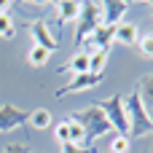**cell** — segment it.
I'll list each match as a JSON object with an SVG mask.
<instances>
[{
  "instance_id": "obj_19",
  "label": "cell",
  "mask_w": 153,
  "mask_h": 153,
  "mask_svg": "<svg viewBox=\"0 0 153 153\" xmlns=\"http://www.w3.org/2000/svg\"><path fill=\"white\" fill-rule=\"evenodd\" d=\"M54 137L59 140V145H67L70 143V126H67V121H59L54 126Z\"/></svg>"
},
{
  "instance_id": "obj_17",
  "label": "cell",
  "mask_w": 153,
  "mask_h": 153,
  "mask_svg": "<svg viewBox=\"0 0 153 153\" xmlns=\"http://www.w3.org/2000/svg\"><path fill=\"white\" fill-rule=\"evenodd\" d=\"M13 35H16V30H13V19H11V13L5 11V13H0V38L11 40Z\"/></svg>"
},
{
  "instance_id": "obj_13",
  "label": "cell",
  "mask_w": 153,
  "mask_h": 153,
  "mask_svg": "<svg viewBox=\"0 0 153 153\" xmlns=\"http://www.w3.org/2000/svg\"><path fill=\"white\" fill-rule=\"evenodd\" d=\"M137 94H140V100L145 102V108H148V105L153 108V73H148V75L140 78V83H137Z\"/></svg>"
},
{
  "instance_id": "obj_18",
  "label": "cell",
  "mask_w": 153,
  "mask_h": 153,
  "mask_svg": "<svg viewBox=\"0 0 153 153\" xmlns=\"http://www.w3.org/2000/svg\"><path fill=\"white\" fill-rule=\"evenodd\" d=\"M129 148H132V140H129V137L116 134V137L110 140V153H129Z\"/></svg>"
},
{
  "instance_id": "obj_22",
  "label": "cell",
  "mask_w": 153,
  "mask_h": 153,
  "mask_svg": "<svg viewBox=\"0 0 153 153\" xmlns=\"http://www.w3.org/2000/svg\"><path fill=\"white\" fill-rule=\"evenodd\" d=\"M59 153H94V148H86V145L78 148V145H70V143H67V145H62V151H59Z\"/></svg>"
},
{
  "instance_id": "obj_12",
  "label": "cell",
  "mask_w": 153,
  "mask_h": 153,
  "mask_svg": "<svg viewBox=\"0 0 153 153\" xmlns=\"http://www.w3.org/2000/svg\"><path fill=\"white\" fill-rule=\"evenodd\" d=\"M108 59H110V51H105V48H97V51H91V54H89V73H97V75H102V70H105Z\"/></svg>"
},
{
  "instance_id": "obj_5",
  "label": "cell",
  "mask_w": 153,
  "mask_h": 153,
  "mask_svg": "<svg viewBox=\"0 0 153 153\" xmlns=\"http://www.w3.org/2000/svg\"><path fill=\"white\" fill-rule=\"evenodd\" d=\"M97 83H102V75H97V73H81V75H73L70 83H65V86L56 91V97L81 94V91H86V89H94Z\"/></svg>"
},
{
  "instance_id": "obj_3",
  "label": "cell",
  "mask_w": 153,
  "mask_h": 153,
  "mask_svg": "<svg viewBox=\"0 0 153 153\" xmlns=\"http://www.w3.org/2000/svg\"><path fill=\"white\" fill-rule=\"evenodd\" d=\"M97 108L108 116V121H110V126H113V132H116V134L129 137V116H126V102H124V97H121V94H116V97H110V100L97 102Z\"/></svg>"
},
{
  "instance_id": "obj_20",
  "label": "cell",
  "mask_w": 153,
  "mask_h": 153,
  "mask_svg": "<svg viewBox=\"0 0 153 153\" xmlns=\"http://www.w3.org/2000/svg\"><path fill=\"white\" fill-rule=\"evenodd\" d=\"M140 51H143V56H148L153 59V32H145V35H140Z\"/></svg>"
},
{
  "instance_id": "obj_7",
  "label": "cell",
  "mask_w": 153,
  "mask_h": 153,
  "mask_svg": "<svg viewBox=\"0 0 153 153\" xmlns=\"http://www.w3.org/2000/svg\"><path fill=\"white\" fill-rule=\"evenodd\" d=\"M30 35L35 38V46H40V48H46L48 54H54L56 51V38L51 35V30L46 27V22H32L30 24Z\"/></svg>"
},
{
  "instance_id": "obj_11",
  "label": "cell",
  "mask_w": 153,
  "mask_h": 153,
  "mask_svg": "<svg viewBox=\"0 0 153 153\" xmlns=\"http://www.w3.org/2000/svg\"><path fill=\"white\" fill-rule=\"evenodd\" d=\"M59 73H73V75H81V73H89V54L86 51H78V54H73L65 65H62V70Z\"/></svg>"
},
{
  "instance_id": "obj_8",
  "label": "cell",
  "mask_w": 153,
  "mask_h": 153,
  "mask_svg": "<svg viewBox=\"0 0 153 153\" xmlns=\"http://www.w3.org/2000/svg\"><path fill=\"white\" fill-rule=\"evenodd\" d=\"M126 11H129V3H124V0H108V3H102V24H110V27H116V24H121L124 22V16H126Z\"/></svg>"
},
{
  "instance_id": "obj_21",
  "label": "cell",
  "mask_w": 153,
  "mask_h": 153,
  "mask_svg": "<svg viewBox=\"0 0 153 153\" xmlns=\"http://www.w3.org/2000/svg\"><path fill=\"white\" fill-rule=\"evenodd\" d=\"M3 153H30V145L27 143H8L3 148Z\"/></svg>"
},
{
  "instance_id": "obj_14",
  "label": "cell",
  "mask_w": 153,
  "mask_h": 153,
  "mask_svg": "<svg viewBox=\"0 0 153 153\" xmlns=\"http://www.w3.org/2000/svg\"><path fill=\"white\" fill-rule=\"evenodd\" d=\"M32 129H48L51 126V113L46 110V108H35L32 113H30V121H27Z\"/></svg>"
},
{
  "instance_id": "obj_15",
  "label": "cell",
  "mask_w": 153,
  "mask_h": 153,
  "mask_svg": "<svg viewBox=\"0 0 153 153\" xmlns=\"http://www.w3.org/2000/svg\"><path fill=\"white\" fill-rule=\"evenodd\" d=\"M48 59H51V54H48L46 48H40V46H35V43H32V48L27 51V62H30L32 67H43V65H46Z\"/></svg>"
},
{
  "instance_id": "obj_1",
  "label": "cell",
  "mask_w": 153,
  "mask_h": 153,
  "mask_svg": "<svg viewBox=\"0 0 153 153\" xmlns=\"http://www.w3.org/2000/svg\"><path fill=\"white\" fill-rule=\"evenodd\" d=\"M126 102V116H129V137H145L153 132V116L145 108V102L140 100L137 91H132L129 97H124Z\"/></svg>"
},
{
  "instance_id": "obj_6",
  "label": "cell",
  "mask_w": 153,
  "mask_h": 153,
  "mask_svg": "<svg viewBox=\"0 0 153 153\" xmlns=\"http://www.w3.org/2000/svg\"><path fill=\"white\" fill-rule=\"evenodd\" d=\"M30 121V113H24L16 105H0V132H11L16 126H24Z\"/></svg>"
},
{
  "instance_id": "obj_4",
  "label": "cell",
  "mask_w": 153,
  "mask_h": 153,
  "mask_svg": "<svg viewBox=\"0 0 153 153\" xmlns=\"http://www.w3.org/2000/svg\"><path fill=\"white\" fill-rule=\"evenodd\" d=\"M97 27H102V3H81L78 30H75V46H83V40Z\"/></svg>"
},
{
  "instance_id": "obj_16",
  "label": "cell",
  "mask_w": 153,
  "mask_h": 153,
  "mask_svg": "<svg viewBox=\"0 0 153 153\" xmlns=\"http://www.w3.org/2000/svg\"><path fill=\"white\" fill-rule=\"evenodd\" d=\"M67 126H70V145L83 148V143H86V132H83V126H81L78 121H73V118H67Z\"/></svg>"
},
{
  "instance_id": "obj_2",
  "label": "cell",
  "mask_w": 153,
  "mask_h": 153,
  "mask_svg": "<svg viewBox=\"0 0 153 153\" xmlns=\"http://www.w3.org/2000/svg\"><path fill=\"white\" fill-rule=\"evenodd\" d=\"M73 121H78V124L83 126V132H86V140H100L102 134L113 132V126H110L108 116H105V113H102L97 105L81 108V110L73 116Z\"/></svg>"
},
{
  "instance_id": "obj_10",
  "label": "cell",
  "mask_w": 153,
  "mask_h": 153,
  "mask_svg": "<svg viewBox=\"0 0 153 153\" xmlns=\"http://www.w3.org/2000/svg\"><path fill=\"white\" fill-rule=\"evenodd\" d=\"M81 16V3H73V0H62L56 3V19L62 24H70V22H78Z\"/></svg>"
},
{
  "instance_id": "obj_9",
  "label": "cell",
  "mask_w": 153,
  "mask_h": 153,
  "mask_svg": "<svg viewBox=\"0 0 153 153\" xmlns=\"http://www.w3.org/2000/svg\"><path fill=\"white\" fill-rule=\"evenodd\" d=\"M140 40V27L134 24V22H121L118 27H116V43H121V46H134Z\"/></svg>"
}]
</instances>
